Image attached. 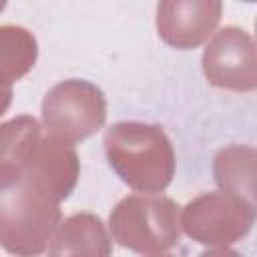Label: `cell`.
<instances>
[{"instance_id": "cell-2", "label": "cell", "mask_w": 257, "mask_h": 257, "mask_svg": "<svg viewBox=\"0 0 257 257\" xmlns=\"http://www.w3.org/2000/svg\"><path fill=\"white\" fill-rule=\"evenodd\" d=\"M110 167L137 191H163L175 175V155L165 131L143 122H116L104 135Z\"/></svg>"}, {"instance_id": "cell-12", "label": "cell", "mask_w": 257, "mask_h": 257, "mask_svg": "<svg viewBox=\"0 0 257 257\" xmlns=\"http://www.w3.org/2000/svg\"><path fill=\"white\" fill-rule=\"evenodd\" d=\"M253 149L229 147L215 159V177L225 193L239 195L253 203Z\"/></svg>"}, {"instance_id": "cell-3", "label": "cell", "mask_w": 257, "mask_h": 257, "mask_svg": "<svg viewBox=\"0 0 257 257\" xmlns=\"http://www.w3.org/2000/svg\"><path fill=\"white\" fill-rule=\"evenodd\" d=\"M179 207L165 195L124 197L110 213L114 241L137 253H161L179 241Z\"/></svg>"}, {"instance_id": "cell-7", "label": "cell", "mask_w": 257, "mask_h": 257, "mask_svg": "<svg viewBox=\"0 0 257 257\" xmlns=\"http://www.w3.org/2000/svg\"><path fill=\"white\" fill-rule=\"evenodd\" d=\"M221 2H163L157 10L159 34L177 48L201 44L221 18Z\"/></svg>"}, {"instance_id": "cell-5", "label": "cell", "mask_w": 257, "mask_h": 257, "mask_svg": "<svg viewBox=\"0 0 257 257\" xmlns=\"http://www.w3.org/2000/svg\"><path fill=\"white\" fill-rule=\"evenodd\" d=\"M181 225L203 245H229L251 229L253 203L225 191L207 193L183 209Z\"/></svg>"}, {"instance_id": "cell-10", "label": "cell", "mask_w": 257, "mask_h": 257, "mask_svg": "<svg viewBox=\"0 0 257 257\" xmlns=\"http://www.w3.org/2000/svg\"><path fill=\"white\" fill-rule=\"evenodd\" d=\"M40 141V126L32 116L0 122V183L16 177Z\"/></svg>"}, {"instance_id": "cell-14", "label": "cell", "mask_w": 257, "mask_h": 257, "mask_svg": "<svg viewBox=\"0 0 257 257\" xmlns=\"http://www.w3.org/2000/svg\"><path fill=\"white\" fill-rule=\"evenodd\" d=\"M201 257H241L239 253L231 251V249H215V251H207Z\"/></svg>"}, {"instance_id": "cell-15", "label": "cell", "mask_w": 257, "mask_h": 257, "mask_svg": "<svg viewBox=\"0 0 257 257\" xmlns=\"http://www.w3.org/2000/svg\"><path fill=\"white\" fill-rule=\"evenodd\" d=\"M151 257H171V255H151Z\"/></svg>"}, {"instance_id": "cell-13", "label": "cell", "mask_w": 257, "mask_h": 257, "mask_svg": "<svg viewBox=\"0 0 257 257\" xmlns=\"http://www.w3.org/2000/svg\"><path fill=\"white\" fill-rule=\"evenodd\" d=\"M12 100V90L10 88H0V114L6 112V108L10 106Z\"/></svg>"}, {"instance_id": "cell-11", "label": "cell", "mask_w": 257, "mask_h": 257, "mask_svg": "<svg viewBox=\"0 0 257 257\" xmlns=\"http://www.w3.org/2000/svg\"><path fill=\"white\" fill-rule=\"evenodd\" d=\"M36 60V40L22 26H0V88L22 78Z\"/></svg>"}, {"instance_id": "cell-1", "label": "cell", "mask_w": 257, "mask_h": 257, "mask_svg": "<svg viewBox=\"0 0 257 257\" xmlns=\"http://www.w3.org/2000/svg\"><path fill=\"white\" fill-rule=\"evenodd\" d=\"M60 221L58 201L24 169L0 183V245L16 257L40 255Z\"/></svg>"}, {"instance_id": "cell-8", "label": "cell", "mask_w": 257, "mask_h": 257, "mask_svg": "<svg viewBox=\"0 0 257 257\" xmlns=\"http://www.w3.org/2000/svg\"><path fill=\"white\" fill-rule=\"evenodd\" d=\"M24 171L38 181L58 203L70 195L78 179V157L72 145L52 137L40 139Z\"/></svg>"}, {"instance_id": "cell-9", "label": "cell", "mask_w": 257, "mask_h": 257, "mask_svg": "<svg viewBox=\"0 0 257 257\" xmlns=\"http://www.w3.org/2000/svg\"><path fill=\"white\" fill-rule=\"evenodd\" d=\"M110 237L92 213H76L64 219L48 247V257H110Z\"/></svg>"}, {"instance_id": "cell-6", "label": "cell", "mask_w": 257, "mask_h": 257, "mask_svg": "<svg viewBox=\"0 0 257 257\" xmlns=\"http://www.w3.org/2000/svg\"><path fill=\"white\" fill-rule=\"evenodd\" d=\"M203 70L207 80L215 86L253 90L257 84V70L251 36L237 26L219 30L203 52Z\"/></svg>"}, {"instance_id": "cell-4", "label": "cell", "mask_w": 257, "mask_h": 257, "mask_svg": "<svg viewBox=\"0 0 257 257\" xmlns=\"http://www.w3.org/2000/svg\"><path fill=\"white\" fill-rule=\"evenodd\" d=\"M104 118V96L86 80H64L50 88L42 102V122L48 137L68 145L90 137Z\"/></svg>"}]
</instances>
